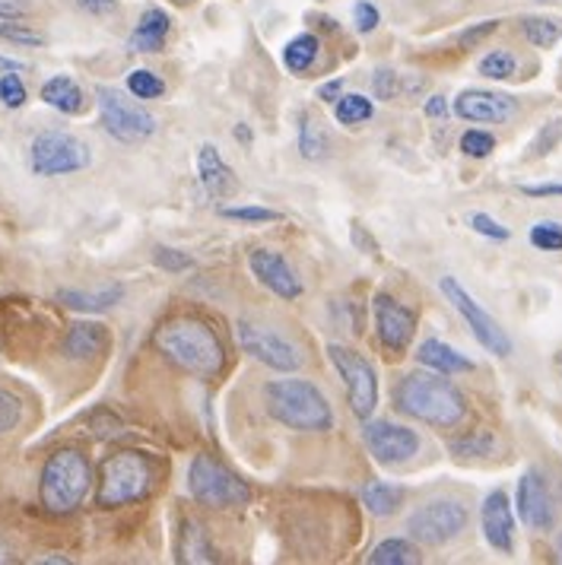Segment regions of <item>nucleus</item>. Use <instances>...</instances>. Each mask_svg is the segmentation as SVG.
I'll return each instance as SVG.
<instances>
[{"label":"nucleus","mask_w":562,"mask_h":565,"mask_svg":"<svg viewBox=\"0 0 562 565\" xmlns=\"http://www.w3.org/2000/svg\"><path fill=\"white\" fill-rule=\"evenodd\" d=\"M560 369H562V356H560Z\"/></svg>","instance_id":"nucleus-57"},{"label":"nucleus","mask_w":562,"mask_h":565,"mask_svg":"<svg viewBox=\"0 0 562 565\" xmlns=\"http://www.w3.org/2000/svg\"><path fill=\"white\" fill-rule=\"evenodd\" d=\"M375 115V105L372 99H365L362 93H350V96H340L333 105V118L343 125V128H357L362 121H369Z\"/></svg>","instance_id":"nucleus-29"},{"label":"nucleus","mask_w":562,"mask_h":565,"mask_svg":"<svg viewBox=\"0 0 562 565\" xmlns=\"http://www.w3.org/2000/svg\"><path fill=\"white\" fill-rule=\"evenodd\" d=\"M226 220H235V223H252V226H261V223H277L280 213L277 210H267V206H223L220 210Z\"/></svg>","instance_id":"nucleus-36"},{"label":"nucleus","mask_w":562,"mask_h":565,"mask_svg":"<svg viewBox=\"0 0 562 565\" xmlns=\"http://www.w3.org/2000/svg\"><path fill=\"white\" fill-rule=\"evenodd\" d=\"M235 137H238V140H252V130L235 128Z\"/></svg>","instance_id":"nucleus-53"},{"label":"nucleus","mask_w":562,"mask_h":565,"mask_svg":"<svg viewBox=\"0 0 562 565\" xmlns=\"http://www.w3.org/2000/svg\"><path fill=\"white\" fill-rule=\"evenodd\" d=\"M467 527V509L452 499H435L407 518L410 537L426 546H445Z\"/></svg>","instance_id":"nucleus-11"},{"label":"nucleus","mask_w":562,"mask_h":565,"mask_svg":"<svg viewBox=\"0 0 562 565\" xmlns=\"http://www.w3.org/2000/svg\"><path fill=\"white\" fill-rule=\"evenodd\" d=\"M181 3H191V0H181Z\"/></svg>","instance_id":"nucleus-56"},{"label":"nucleus","mask_w":562,"mask_h":565,"mask_svg":"<svg viewBox=\"0 0 562 565\" xmlns=\"http://www.w3.org/2000/svg\"><path fill=\"white\" fill-rule=\"evenodd\" d=\"M470 230L480 232V235H486V238H492V242H506L511 232L502 226V223H496L489 213H474L470 216Z\"/></svg>","instance_id":"nucleus-46"},{"label":"nucleus","mask_w":562,"mask_h":565,"mask_svg":"<svg viewBox=\"0 0 562 565\" xmlns=\"http://www.w3.org/2000/svg\"><path fill=\"white\" fill-rule=\"evenodd\" d=\"M0 39L17 42V45H29V49L45 45V35H42V32L23 26V23H13V20H3V23H0Z\"/></svg>","instance_id":"nucleus-39"},{"label":"nucleus","mask_w":562,"mask_h":565,"mask_svg":"<svg viewBox=\"0 0 562 565\" xmlns=\"http://www.w3.org/2000/svg\"><path fill=\"white\" fill-rule=\"evenodd\" d=\"M340 89H343V83H340V79H331V83L318 86V99H325V103H337V99H340Z\"/></svg>","instance_id":"nucleus-50"},{"label":"nucleus","mask_w":562,"mask_h":565,"mask_svg":"<svg viewBox=\"0 0 562 565\" xmlns=\"http://www.w3.org/2000/svg\"><path fill=\"white\" fill-rule=\"evenodd\" d=\"M394 404L397 411L407 413L413 419L438 426V429H452L464 423L467 416V401L458 387L448 379H442V372H413L401 385L394 387Z\"/></svg>","instance_id":"nucleus-2"},{"label":"nucleus","mask_w":562,"mask_h":565,"mask_svg":"<svg viewBox=\"0 0 562 565\" xmlns=\"http://www.w3.org/2000/svg\"><path fill=\"white\" fill-rule=\"evenodd\" d=\"M515 505H518V518L531 527V531H553L556 524V505H553V495L550 487L543 480L540 470H524V477L518 480V495H515Z\"/></svg>","instance_id":"nucleus-14"},{"label":"nucleus","mask_w":562,"mask_h":565,"mask_svg":"<svg viewBox=\"0 0 562 565\" xmlns=\"http://www.w3.org/2000/svg\"><path fill=\"white\" fill-rule=\"evenodd\" d=\"M362 441H365L369 455L384 467H397V463L410 461L420 451V436L407 426H397V423H388V419H375V423L365 419Z\"/></svg>","instance_id":"nucleus-13"},{"label":"nucleus","mask_w":562,"mask_h":565,"mask_svg":"<svg viewBox=\"0 0 562 565\" xmlns=\"http://www.w3.org/2000/svg\"><path fill=\"white\" fill-rule=\"evenodd\" d=\"M29 162H32V172L35 175H71L89 166V147L64 134V130H45L32 140V150H29Z\"/></svg>","instance_id":"nucleus-7"},{"label":"nucleus","mask_w":562,"mask_h":565,"mask_svg":"<svg viewBox=\"0 0 562 565\" xmlns=\"http://www.w3.org/2000/svg\"><path fill=\"white\" fill-rule=\"evenodd\" d=\"M252 264V274L264 289H271L274 296L280 299H299L303 296V282L296 277V270L289 267V260L280 252H271V248H257L248 257Z\"/></svg>","instance_id":"nucleus-17"},{"label":"nucleus","mask_w":562,"mask_h":565,"mask_svg":"<svg viewBox=\"0 0 562 565\" xmlns=\"http://www.w3.org/2000/svg\"><path fill=\"white\" fill-rule=\"evenodd\" d=\"M0 563H7V546L0 543Z\"/></svg>","instance_id":"nucleus-55"},{"label":"nucleus","mask_w":562,"mask_h":565,"mask_svg":"<svg viewBox=\"0 0 562 565\" xmlns=\"http://www.w3.org/2000/svg\"><path fill=\"white\" fill-rule=\"evenodd\" d=\"M96 103H99V111H103V125L105 130L121 140V143H140L147 137L156 134V118L140 108L137 103L125 99L118 89H108V86H99L96 89Z\"/></svg>","instance_id":"nucleus-10"},{"label":"nucleus","mask_w":562,"mask_h":565,"mask_svg":"<svg viewBox=\"0 0 562 565\" xmlns=\"http://www.w3.org/2000/svg\"><path fill=\"white\" fill-rule=\"evenodd\" d=\"M448 448H452L455 455H460V458H480V455H492L496 438L480 429V433H467V436L452 438Z\"/></svg>","instance_id":"nucleus-33"},{"label":"nucleus","mask_w":562,"mask_h":565,"mask_svg":"<svg viewBox=\"0 0 562 565\" xmlns=\"http://www.w3.org/2000/svg\"><path fill=\"white\" fill-rule=\"evenodd\" d=\"M79 10H86V13H93V17H105V13H112L115 7H118V0H77Z\"/></svg>","instance_id":"nucleus-49"},{"label":"nucleus","mask_w":562,"mask_h":565,"mask_svg":"<svg viewBox=\"0 0 562 565\" xmlns=\"http://www.w3.org/2000/svg\"><path fill=\"white\" fill-rule=\"evenodd\" d=\"M299 150H303L306 159H321L325 150H328V137H325V130L318 128V121L311 115L299 118Z\"/></svg>","instance_id":"nucleus-31"},{"label":"nucleus","mask_w":562,"mask_h":565,"mask_svg":"<svg viewBox=\"0 0 562 565\" xmlns=\"http://www.w3.org/2000/svg\"><path fill=\"white\" fill-rule=\"evenodd\" d=\"M0 103L7 105V108H20V105L26 103V86H23V79H20L17 71L0 77Z\"/></svg>","instance_id":"nucleus-41"},{"label":"nucleus","mask_w":562,"mask_h":565,"mask_svg":"<svg viewBox=\"0 0 562 565\" xmlns=\"http://www.w3.org/2000/svg\"><path fill=\"white\" fill-rule=\"evenodd\" d=\"M20 419H23V401L13 391L0 387V436L13 433L20 426Z\"/></svg>","instance_id":"nucleus-37"},{"label":"nucleus","mask_w":562,"mask_h":565,"mask_svg":"<svg viewBox=\"0 0 562 565\" xmlns=\"http://www.w3.org/2000/svg\"><path fill=\"white\" fill-rule=\"evenodd\" d=\"M128 89L134 99H159L166 93V83L153 71H134L128 74Z\"/></svg>","instance_id":"nucleus-34"},{"label":"nucleus","mask_w":562,"mask_h":565,"mask_svg":"<svg viewBox=\"0 0 562 565\" xmlns=\"http://www.w3.org/2000/svg\"><path fill=\"white\" fill-rule=\"evenodd\" d=\"M121 296H125V289H121V286H108V289H99V292L61 289V292H57V302L74 311H105V309H112L115 302H121Z\"/></svg>","instance_id":"nucleus-25"},{"label":"nucleus","mask_w":562,"mask_h":565,"mask_svg":"<svg viewBox=\"0 0 562 565\" xmlns=\"http://www.w3.org/2000/svg\"><path fill=\"white\" fill-rule=\"evenodd\" d=\"M521 32L534 49H553L562 39V23L550 20V17H524L521 20Z\"/></svg>","instance_id":"nucleus-30"},{"label":"nucleus","mask_w":562,"mask_h":565,"mask_svg":"<svg viewBox=\"0 0 562 565\" xmlns=\"http://www.w3.org/2000/svg\"><path fill=\"white\" fill-rule=\"evenodd\" d=\"M423 559L420 550L410 543V540L401 537H388L382 540L379 546H372V553L365 556V563L372 565H416Z\"/></svg>","instance_id":"nucleus-26"},{"label":"nucleus","mask_w":562,"mask_h":565,"mask_svg":"<svg viewBox=\"0 0 562 565\" xmlns=\"http://www.w3.org/2000/svg\"><path fill=\"white\" fill-rule=\"evenodd\" d=\"M426 115H430V118H445V115H448V99H445V96L426 99Z\"/></svg>","instance_id":"nucleus-51"},{"label":"nucleus","mask_w":562,"mask_h":565,"mask_svg":"<svg viewBox=\"0 0 562 565\" xmlns=\"http://www.w3.org/2000/svg\"><path fill=\"white\" fill-rule=\"evenodd\" d=\"M179 563H220L216 546L206 537L204 524H198V521H184L181 524Z\"/></svg>","instance_id":"nucleus-23"},{"label":"nucleus","mask_w":562,"mask_h":565,"mask_svg":"<svg viewBox=\"0 0 562 565\" xmlns=\"http://www.w3.org/2000/svg\"><path fill=\"white\" fill-rule=\"evenodd\" d=\"M438 289H442V296L458 309V315L467 321V328H470V334L477 337V343L489 350L492 356H509L511 353V340L509 334L502 331V324L489 315V311L460 286L455 277H442L438 280Z\"/></svg>","instance_id":"nucleus-8"},{"label":"nucleus","mask_w":562,"mask_h":565,"mask_svg":"<svg viewBox=\"0 0 562 565\" xmlns=\"http://www.w3.org/2000/svg\"><path fill=\"white\" fill-rule=\"evenodd\" d=\"M518 111V103L506 93L489 89H467L455 99V115L470 125H502Z\"/></svg>","instance_id":"nucleus-16"},{"label":"nucleus","mask_w":562,"mask_h":565,"mask_svg":"<svg viewBox=\"0 0 562 565\" xmlns=\"http://www.w3.org/2000/svg\"><path fill=\"white\" fill-rule=\"evenodd\" d=\"M359 495H362V505L375 514V518H388V514H394L397 509H401V499H404V492H401V489L391 487V483H382V480L365 483Z\"/></svg>","instance_id":"nucleus-27"},{"label":"nucleus","mask_w":562,"mask_h":565,"mask_svg":"<svg viewBox=\"0 0 562 565\" xmlns=\"http://www.w3.org/2000/svg\"><path fill=\"white\" fill-rule=\"evenodd\" d=\"M420 365L442 372V375H460V372H474V362L467 360L464 353H458L455 347L442 343V340H423L420 353H416Z\"/></svg>","instance_id":"nucleus-22"},{"label":"nucleus","mask_w":562,"mask_h":565,"mask_svg":"<svg viewBox=\"0 0 562 565\" xmlns=\"http://www.w3.org/2000/svg\"><path fill=\"white\" fill-rule=\"evenodd\" d=\"M172 32V17L162 7H147L137 20V26L130 32V52L153 54L166 49Z\"/></svg>","instance_id":"nucleus-20"},{"label":"nucleus","mask_w":562,"mask_h":565,"mask_svg":"<svg viewBox=\"0 0 562 565\" xmlns=\"http://www.w3.org/2000/svg\"><path fill=\"white\" fill-rule=\"evenodd\" d=\"M556 556H560V563H562V534L556 537Z\"/></svg>","instance_id":"nucleus-54"},{"label":"nucleus","mask_w":562,"mask_h":565,"mask_svg":"<svg viewBox=\"0 0 562 565\" xmlns=\"http://www.w3.org/2000/svg\"><path fill=\"white\" fill-rule=\"evenodd\" d=\"M458 147H460V153L470 156V159H486V156L496 150V137H492L489 130L470 128L460 134Z\"/></svg>","instance_id":"nucleus-35"},{"label":"nucleus","mask_w":562,"mask_h":565,"mask_svg":"<svg viewBox=\"0 0 562 565\" xmlns=\"http://www.w3.org/2000/svg\"><path fill=\"white\" fill-rule=\"evenodd\" d=\"M153 347L162 360L176 369L198 375V379H216L226 365V350L213 328H206L198 318H172L156 328Z\"/></svg>","instance_id":"nucleus-1"},{"label":"nucleus","mask_w":562,"mask_h":565,"mask_svg":"<svg viewBox=\"0 0 562 565\" xmlns=\"http://www.w3.org/2000/svg\"><path fill=\"white\" fill-rule=\"evenodd\" d=\"M480 524H484L486 543L496 550V553H506L509 556L515 550V514H511L509 495L502 489L489 492L480 505Z\"/></svg>","instance_id":"nucleus-18"},{"label":"nucleus","mask_w":562,"mask_h":565,"mask_svg":"<svg viewBox=\"0 0 562 565\" xmlns=\"http://www.w3.org/2000/svg\"><path fill=\"white\" fill-rule=\"evenodd\" d=\"M486 79H511L518 74V57L506 49H496V52H489L480 61V67H477Z\"/></svg>","instance_id":"nucleus-32"},{"label":"nucleus","mask_w":562,"mask_h":565,"mask_svg":"<svg viewBox=\"0 0 562 565\" xmlns=\"http://www.w3.org/2000/svg\"><path fill=\"white\" fill-rule=\"evenodd\" d=\"M238 343L248 356H255L257 362H264L267 369H277V372H296L303 365V353L296 343H289L286 337L271 331L267 324H257V321H238L235 328Z\"/></svg>","instance_id":"nucleus-12"},{"label":"nucleus","mask_w":562,"mask_h":565,"mask_svg":"<svg viewBox=\"0 0 562 565\" xmlns=\"http://www.w3.org/2000/svg\"><path fill=\"white\" fill-rule=\"evenodd\" d=\"M267 413L296 433H328L333 426V411L328 397L306 379H283L264 385Z\"/></svg>","instance_id":"nucleus-3"},{"label":"nucleus","mask_w":562,"mask_h":565,"mask_svg":"<svg viewBox=\"0 0 562 565\" xmlns=\"http://www.w3.org/2000/svg\"><path fill=\"white\" fill-rule=\"evenodd\" d=\"M528 238H531V245L540 248V252H562V226L553 223V220H543V223L531 226Z\"/></svg>","instance_id":"nucleus-38"},{"label":"nucleus","mask_w":562,"mask_h":565,"mask_svg":"<svg viewBox=\"0 0 562 565\" xmlns=\"http://www.w3.org/2000/svg\"><path fill=\"white\" fill-rule=\"evenodd\" d=\"M188 492L206 509H238L252 502V487L210 455H198L188 467Z\"/></svg>","instance_id":"nucleus-6"},{"label":"nucleus","mask_w":562,"mask_h":565,"mask_svg":"<svg viewBox=\"0 0 562 565\" xmlns=\"http://www.w3.org/2000/svg\"><path fill=\"white\" fill-rule=\"evenodd\" d=\"M108 343H112V337L105 331V324H99V321H77L64 334L61 353L74 362H89L96 360V356H103L105 350H108Z\"/></svg>","instance_id":"nucleus-19"},{"label":"nucleus","mask_w":562,"mask_h":565,"mask_svg":"<svg viewBox=\"0 0 562 565\" xmlns=\"http://www.w3.org/2000/svg\"><path fill=\"white\" fill-rule=\"evenodd\" d=\"M156 264H159L162 270H169V274H181V270H191V267H194V257L184 255L179 248L159 245V248H156Z\"/></svg>","instance_id":"nucleus-42"},{"label":"nucleus","mask_w":562,"mask_h":565,"mask_svg":"<svg viewBox=\"0 0 562 565\" xmlns=\"http://www.w3.org/2000/svg\"><path fill=\"white\" fill-rule=\"evenodd\" d=\"M42 99L45 105H52L57 111H64V115H79L83 111V89H79L77 83L71 77H64V74H57V77L45 79V86H42Z\"/></svg>","instance_id":"nucleus-24"},{"label":"nucleus","mask_w":562,"mask_h":565,"mask_svg":"<svg viewBox=\"0 0 562 565\" xmlns=\"http://www.w3.org/2000/svg\"><path fill=\"white\" fill-rule=\"evenodd\" d=\"M29 13V0H0V20H23Z\"/></svg>","instance_id":"nucleus-47"},{"label":"nucleus","mask_w":562,"mask_h":565,"mask_svg":"<svg viewBox=\"0 0 562 565\" xmlns=\"http://www.w3.org/2000/svg\"><path fill=\"white\" fill-rule=\"evenodd\" d=\"M562 137V121H550V125H543V130L537 134V140L531 143V156H547L550 150H556V143H560Z\"/></svg>","instance_id":"nucleus-45"},{"label":"nucleus","mask_w":562,"mask_h":565,"mask_svg":"<svg viewBox=\"0 0 562 565\" xmlns=\"http://www.w3.org/2000/svg\"><path fill=\"white\" fill-rule=\"evenodd\" d=\"M502 20H484V23H477V26H467L458 35V45L460 49H477V45H484L486 39L499 29Z\"/></svg>","instance_id":"nucleus-43"},{"label":"nucleus","mask_w":562,"mask_h":565,"mask_svg":"<svg viewBox=\"0 0 562 565\" xmlns=\"http://www.w3.org/2000/svg\"><path fill=\"white\" fill-rule=\"evenodd\" d=\"M93 487V467L77 448H61L42 467L39 502L49 514L77 512Z\"/></svg>","instance_id":"nucleus-4"},{"label":"nucleus","mask_w":562,"mask_h":565,"mask_svg":"<svg viewBox=\"0 0 562 565\" xmlns=\"http://www.w3.org/2000/svg\"><path fill=\"white\" fill-rule=\"evenodd\" d=\"M328 356H331L333 369L340 372V379L347 385L353 413H357L359 419H369L375 413V404H379V379H375V369L369 365L365 356H359L357 350L340 347V343L328 347Z\"/></svg>","instance_id":"nucleus-9"},{"label":"nucleus","mask_w":562,"mask_h":565,"mask_svg":"<svg viewBox=\"0 0 562 565\" xmlns=\"http://www.w3.org/2000/svg\"><path fill=\"white\" fill-rule=\"evenodd\" d=\"M521 194H528V198H562V184H521Z\"/></svg>","instance_id":"nucleus-48"},{"label":"nucleus","mask_w":562,"mask_h":565,"mask_svg":"<svg viewBox=\"0 0 562 565\" xmlns=\"http://www.w3.org/2000/svg\"><path fill=\"white\" fill-rule=\"evenodd\" d=\"M198 175H201L206 194H213V198H232L238 191V181L232 175L230 162L220 156L213 143H204L198 150Z\"/></svg>","instance_id":"nucleus-21"},{"label":"nucleus","mask_w":562,"mask_h":565,"mask_svg":"<svg viewBox=\"0 0 562 565\" xmlns=\"http://www.w3.org/2000/svg\"><path fill=\"white\" fill-rule=\"evenodd\" d=\"M375 309V328H379V340L388 353H404L410 340L416 334V318L407 306H401L394 296H375L372 302Z\"/></svg>","instance_id":"nucleus-15"},{"label":"nucleus","mask_w":562,"mask_h":565,"mask_svg":"<svg viewBox=\"0 0 562 565\" xmlns=\"http://www.w3.org/2000/svg\"><path fill=\"white\" fill-rule=\"evenodd\" d=\"M318 52H321L318 35L303 32V35L289 39V45L283 49V64H286V71H293V74H306L308 67L318 61Z\"/></svg>","instance_id":"nucleus-28"},{"label":"nucleus","mask_w":562,"mask_h":565,"mask_svg":"<svg viewBox=\"0 0 562 565\" xmlns=\"http://www.w3.org/2000/svg\"><path fill=\"white\" fill-rule=\"evenodd\" d=\"M10 71H17V74H20V71H23V64H17V61H7V57H0V77H3V74H10Z\"/></svg>","instance_id":"nucleus-52"},{"label":"nucleus","mask_w":562,"mask_h":565,"mask_svg":"<svg viewBox=\"0 0 562 565\" xmlns=\"http://www.w3.org/2000/svg\"><path fill=\"white\" fill-rule=\"evenodd\" d=\"M153 458H147L144 451H115L108 455L99 467V489H96V502L103 509H121L144 502L156 489Z\"/></svg>","instance_id":"nucleus-5"},{"label":"nucleus","mask_w":562,"mask_h":565,"mask_svg":"<svg viewBox=\"0 0 562 565\" xmlns=\"http://www.w3.org/2000/svg\"><path fill=\"white\" fill-rule=\"evenodd\" d=\"M372 89H375V99L382 103H394L401 96V74H394L391 67H382L372 74Z\"/></svg>","instance_id":"nucleus-40"},{"label":"nucleus","mask_w":562,"mask_h":565,"mask_svg":"<svg viewBox=\"0 0 562 565\" xmlns=\"http://www.w3.org/2000/svg\"><path fill=\"white\" fill-rule=\"evenodd\" d=\"M353 23L362 35H369V32H375L379 23H382V13H379V7L375 3H369V0H359L357 7H353Z\"/></svg>","instance_id":"nucleus-44"}]
</instances>
